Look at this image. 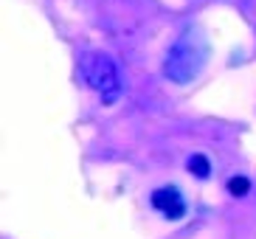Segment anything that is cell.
Listing matches in <instances>:
<instances>
[{"label":"cell","instance_id":"6da1fadb","mask_svg":"<svg viewBox=\"0 0 256 239\" xmlns=\"http://www.w3.org/2000/svg\"><path fill=\"white\" fill-rule=\"evenodd\" d=\"M208 60V42L206 34L197 26H188L180 37L174 40V45L166 54L164 74L178 84H188L192 79H197V74L206 68Z\"/></svg>","mask_w":256,"mask_h":239},{"label":"cell","instance_id":"7a4b0ae2","mask_svg":"<svg viewBox=\"0 0 256 239\" xmlns=\"http://www.w3.org/2000/svg\"><path fill=\"white\" fill-rule=\"evenodd\" d=\"M82 74H84V82L90 84L93 90H98V96H102L104 104H113L116 98L121 96V76L110 56L88 54L82 60Z\"/></svg>","mask_w":256,"mask_h":239},{"label":"cell","instance_id":"3957f363","mask_svg":"<svg viewBox=\"0 0 256 239\" xmlns=\"http://www.w3.org/2000/svg\"><path fill=\"white\" fill-rule=\"evenodd\" d=\"M152 206H155L166 220H180L183 214H186L183 194L174 186H164V188H158V192H152Z\"/></svg>","mask_w":256,"mask_h":239},{"label":"cell","instance_id":"277c9868","mask_svg":"<svg viewBox=\"0 0 256 239\" xmlns=\"http://www.w3.org/2000/svg\"><path fill=\"white\" fill-rule=\"evenodd\" d=\"M188 172L194 174V178H208L211 174V164L206 155H192L188 158Z\"/></svg>","mask_w":256,"mask_h":239},{"label":"cell","instance_id":"5b68a950","mask_svg":"<svg viewBox=\"0 0 256 239\" xmlns=\"http://www.w3.org/2000/svg\"><path fill=\"white\" fill-rule=\"evenodd\" d=\"M228 192H231L234 197H245L250 192V180L245 178V174H234V178L228 180Z\"/></svg>","mask_w":256,"mask_h":239}]
</instances>
